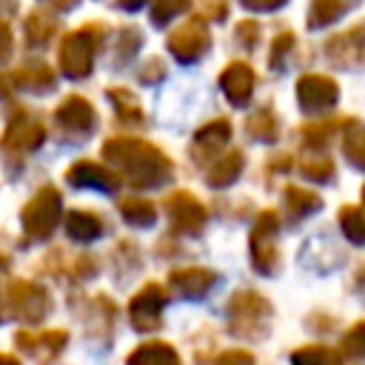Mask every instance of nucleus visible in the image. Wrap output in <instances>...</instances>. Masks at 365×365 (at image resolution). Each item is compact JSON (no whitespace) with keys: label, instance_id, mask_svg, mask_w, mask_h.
<instances>
[{"label":"nucleus","instance_id":"obj_1","mask_svg":"<svg viewBox=\"0 0 365 365\" xmlns=\"http://www.w3.org/2000/svg\"><path fill=\"white\" fill-rule=\"evenodd\" d=\"M103 157L137 188H157L171 180V160L151 143L134 137H114L103 143Z\"/></svg>","mask_w":365,"mask_h":365},{"label":"nucleus","instance_id":"obj_2","mask_svg":"<svg viewBox=\"0 0 365 365\" xmlns=\"http://www.w3.org/2000/svg\"><path fill=\"white\" fill-rule=\"evenodd\" d=\"M271 302L257 291H237L228 302V328L245 339H262L271 325Z\"/></svg>","mask_w":365,"mask_h":365},{"label":"nucleus","instance_id":"obj_3","mask_svg":"<svg viewBox=\"0 0 365 365\" xmlns=\"http://www.w3.org/2000/svg\"><path fill=\"white\" fill-rule=\"evenodd\" d=\"M100 40H103V26L100 23H88V26H83L77 31H68L63 37V43H60V68L71 80L88 77Z\"/></svg>","mask_w":365,"mask_h":365},{"label":"nucleus","instance_id":"obj_4","mask_svg":"<svg viewBox=\"0 0 365 365\" xmlns=\"http://www.w3.org/2000/svg\"><path fill=\"white\" fill-rule=\"evenodd\" d=\"M60 211H63V202H60V194L54 188H40L23 208L20 214V222H23V231L29 240H46L51 237L57 220H60Z\"/></svg>","mask_w":365,"mask_h":365},{"label":"nucleus","instance_id":"obj_5","mask_svg":"<svg viewBox=\"0 0 365 365\" xmlns=\"http://www.w3.org/2000/svg\"><path fill=\"white\" fill-rule=\"evenodd\" d=\"M277 231H279V217L274 211H262L251 228V262L257 274L271 277L279 268V254H277Z\"/></svg>","mask_w":365,"mask_h":365},{"label":"nucleus","instance_id":"obj_6","mask_svg":"<svg viewBox=\"0 0 365 365\" xmlns=\"http://www.w3.org/2000/svg\"><path fill=\"white\" fill-rule=\"evenodd\" d=\"M6 302H9L11 314L20 317L23 322H40L51 308V294L43 285L14 279L6 288Z\"/></svg>","mask_w":365,"mask_h":365},{"label":"nucleus","instance_id":"obj_7","mask_svg":"<svg viewBox=\"0 0 365 365\" xmlns=\"http://www.w3.org/2000/svg\"><path fill=\"white\" fill-rule=\"evenodd\" d=\"M211 46V34L205 29V23L200 17L185 20L180 29H174L168 34V51L180 60V63H194L200 60Z\"/></svg>","mask_w":365,"mask_h":365},{"label":"nucleus","instance_id":"obj_8","mask_svg":"<svg viewBox=\"0 0 365 365\" xmlns=\"http://www.w3.org/2000/svg\"><path fill=\"white\" fill-rule=\"evenodd\" d=\"M325 54H328V63H334L336 68L362 71L365 68V29L356 26L351 31L334 34L325 43Z\"/></svg>","mask_w":365,"mask_h":365},{"label":"nucleus","instance_id":"obj_9","mask_svg":"<svg viewBox=\"0 0 365 365\" xmlns=\"http://www.w3.org/2000/svg\"><path fill=\"white\" fill-rule=\"evenodd\" d=\"M297 100H299L302 111L319 114V111H328V108L336 106L339 86L325 74H302L297 80Z\"/></svg>","mask_w":365,"mask_h":365},{"label":"nucleus","instance_id":"obj_10","mask_svg":"<svg viewBox=\"0 0 365 365\" xmlns=\"http://www.w3.org/2000/svg\"><path fill=\"white\" fill-rule=\"evenodd\" d=\"M165 211L171 217V225L177 234H200L205 228V205L191 191H174L165 200Z\"/></svg>","mask_w":365,"mask_h":365},{"label":"nucleus","instance_id":"obj_11","mask_svg":"<svg viewBox=\"0 0 365 365\" xmlns=\"http://www.w3.org/2000/svg\"><path fill=\"white\" fill-rule=\"evenodd\" d=\"M43 140H46V125L37 123L34 117H29L26 111H17V114L9 120L0 145H3L6 151H20V154H23V151L40 148Z\"/></svg>","mask_w":365,"mask_h":365},{"label":"nucleus","instance_id":"obj_12","mask_svg":"<svg viewBox=\"0 0 365 365\" xmlns=\"http://www.w3.org/2000/svg\"><path fill=\"white\" fill-rule=\"evenodd\" d=\"M165 299H168L165 288H163V285H157V282H148V285H145V288L131 299V305H128L134 328H137V331H143V334L157 331Z\"/></svg>","mask_w":365,"mask_h":365},{"label":"nucleus","instance_id":"obj_13","mask_svg":"<svg viewBox=\"0 0 365 365\" xmlns=\"http://www.w3.org/2000/svg\"><path fill=\"white\" fill-rule=\"evenodd\" d=\"M66 180L74 188H97V191H108V194H114L120 188V174L114 168H106L91 160H77L66 171Z\"/></svg>","mask_w":365,"mask_h":365},{"label":"nucleus","instance_id":"obj_14","mask_svg":"<svg viewBox=\"0 0 365 365\" xmlns=\"http://www.w3.org/2000/svg\"><path fill=\"white\" fill-rule=\"evenodd\" d=\"M54 120L57 125H63L68 134H91L97 125V114L91 108V103L80 94L66 97L57 108H54Z\"/></svg>","mask_w":365,"mask_h":365},{"label":"nucleus","instance_id":"obj_15","mask_svg":"<svg viewBox=\"0 0 365 365\" xmlns=\"http://www.w3.org/2000/svg\"><path fill=\"white\" fill-rule=\"evenodd\" d=\"M220 86H222V94L234 103V106H245L254 94V71L248 63L242 60H234L222 68L220 74Z\"/></svg>","mask_w":365,"mask_h":365},{"label":"nucleus","instance_id":"obj_16","mask_svg":"<svg viewBox=\"0 0 365 365\" xmlns=\"http://www.w3.org/2000/svg\"><path fill=\"white\" fill-rule=\"evenodd\" d=\"M168 282L182 294V297H188V299H200V297H205L211 288H214V282H217V274L211 271V268H177V271H171L168 274Z\"/></svg>","mask_w":365,"mask_h":365},{"label":"nucleus","instance_id":"obj_17","mask_svg":"<svg viewBox=\"0 0 365 365\" xmlns=\"http://www.w3.org/2000/svg\"><path fill=\"white\" fill-rule=\"evenodd\" d=\"M14 342L26 351V354H34L37 359H51L63 351V345L68 342L66 331H40V334H31V331H20L14 336Z\"/></svg>","mask_w":365,"mask_h":365},{"label":"nucleus","instance_id":"obj_18","mask_svg":"<svg viewBox=\"0 0 365 365\" xmlns=\"http://www.w3.org/2000/svg\"><path fill=\"white\" fill-rule=\"evenodd\" d=\"M9 83L17 86V88H23V91L43 94V91H51V88H54V71H51L48 63H43V60H31V63L20 66V68L11 74Z\"/></svg>","mask_w":365,"mask_h":365},{"label":"nucleus","instance_id":"obj_19","mask_svg":"<svg viewBox=\"0 0 365 365\" xmlns=\"http://www.w3.org/2000/svg\"><path fill=\"white\" fill-rule=\"evenodd\" d=\"M231 140V123L228 120H211L194 134V157L217 154Z\"/></svg>","mask_w":365,"mask_h":365},{"label":"nucleus","instance_id":"obj_20","mask_svg":"<svg viewBox=\"0 0 365 365\" xmlns=\"http://www.w3.org/2000/svg\"><path fill=\"white\" fill-rule=\"evenodd\" d=\"M359 0H311L308 6V29H325L331 23H336L339 17H345Z\"/></svg>","mask_w":365,"mask_h":365},{"label":"nucleus","instance_id":"obj_21","mask_svg":"<svg viewBox=\"0 0 365 365\" xmlns=\"http://www.w3.org/2000/svg\"><path fill=\"white\" fill-rule=\"evenodd\" d=\"M125 365H180V356L177 351L168 345V342H160V339H151V342H143L137 345Z\"/></svg>","mask_w":365,"mask_h":365},{"label":"nucleus","instance_id":"obj_22","mask_svg":"<svg viewBox=\"0 0 365 365\" xmlns=\"http://www.w3.org/2000/svg\"><path fill=\"white\" fill-rule=\"evenodd\" d=\"M342 151L356 171H365V123L362 120H348L342 125Z\"/></svg>","mask_w":365,"mask_h":365},{"label":"nucleus","instance_id":"obj_23","mask_svg":"<svg viewBox=\"0 0 365 365\" xmlns=\"http://www.w3.org/2000/svg\"><path fill=\"white\" fill-rule=\"evenodd\" d=\"M242 165H245L242 151H228V154H222V157L208 168L205 182H208L211 188H225V185H231V182L240 177Z\"/></svg>","mask_w":365,"mask_h":365},{"label":"nucleus","instance_id":"obj_24","mask_svg":"<svg viewBox=\"0 0 365 365\" xmlns=\"http://www.w3.org/2000/svg\"><path fill=\"white\" fill-rule=\"evenodd\" d=\"M282 205H285V214L297 222L314 211L322 208V197L314 194V191H305V188H297V185H288L285 194H282Z\"/></svg>","mask_w":365,"mask_h":365},{"label":"nucleus","instance_id":"obj_25","mask_svg":"<svg viewBox=\"0 0 365 365\" xmlns=\"http://www.w3.org/2000/svg\"><path fill=\"white\" fill-rule=\"evenodd\" d=\"M66 234L74 242H91L103 234V220L91 211H68L66 214Z\"/></svg>","mask_w":365,"mask_h":365},{"label":"nucleus","instance_id":"obj_26","mask_svg":"<svg viewBox=\"0 0 365 365\" xmlns=\"http://www.w3.org/2000/svg\"><path fill=\"white\" fill-rule=\"evenodd\" d=\"M23 29H26V40H29L31 46H43V43H48L51 34L57 31V17H54L51 11L37 9V11H31V14L26 17Z\"/></svg>","mask_w":365,"mask_h":365},{"label":"nucleus","instance_id":"obj_27","mask_svg":"<svg viewBox=\"0 0 365 365\" xmlns=\"http://www.w3.org/2000/svg\"><path fill=\"white\" fill-rule=\"evenodd\" d=\"M120 214H123V220L128 225H140V228H148L157 220V208L145 197H125L120 202Z\"/></svg>","mask_w":365,"mask_h":365},{"label":"nucleus","instance_id":"obj_28","mask_svg":"<svg viewBox=\"0 0 365 365\" xmlns=\"http://www.w3.org/2000/svg\"><path fill=\"white\" fill-rule=\"evenodd\" d=\"M245 131H248V137H254V140H259V143H274V140L279 137V125H277L274 111H271V108H257V111L248 117Z\"/></svg>","mask_w":365,"mask_h":365},{"label":"nucleus","instance_id":"obj_29","mask_svg":"<svg viewBox=\"0 0 365 365\" xmlns=\"http://www.w3.org/2000/svg\"><path fill=\"white\" fill-rule=\"evenodd\" d=\"M291 365H345L342 354L325 345H302L291 354Z\"/></svg>","mask_w":365,"mask_h":365},{"label":"nucleus","instance_id":"obj_30","mask_svg":"<svg viewBox=\"0 0 365 365\" xmlns=\"http://www.w3.org/2000/svg\"><path fill=\"white\" fill-rule=\"evenodd\" d=\"M339 228L354 245H365V208L362 205H342L339 208Z\"/></svg>","mask_w":365,"mask_h":365},{"label":"nucleus","instance_id":"obj_31","mask_svg":"<svg viewBox=\"0 0 365 365\" xmlns=\"http://www.w3.org/2000/svg\"><path fill=\"white\" fill-rule=\"evenodd\" d=\"M106 94H108V100H111V106H114V111L123 123H140L143 120L140 103L128 88H108Z\"/></svg>","mask_w":365,"mask_h":365},{"label":"nucleus","instance_id":"obj_32","mask_svg":"<svg viewBox=\"0 0 365 365\" xmlns=\"http://www.w3.org/2000/svg\"><path fill=\"white\" fill-rule=\"evenodd\" d=\"M140 43H143V37H140V31H137V29H131V26L120 29V31H117V37H114V57H117V66L128 63V60L137 54Z\"/></svg>","mask_w":365,"mask_h":365},{"label":"nucleus","instance_id":"obj_33","mask_svg":"<svg viewBox=\"0 0 365 365\" xmlns=\"http://www.w3.org/2000/svg\"><path fill=\"white\" fill-rule=\"evenodd\" d=\"M299 171L308 180H314V182H331L334 180V163L322 151H317V157H305L302 165H299Z\"/></svg>","mask_w":365,"mask_h":365},{"label":"nucleus","instance_id":"obj_34","mask_svg":"<svg viewBox=\"0 0 365 365\" xmlns=\"http://www.w3.org/2000/svg\"><path fill=\"white\" fill-rule=\"evenodd\" d=\"M188 6H191V0H154V6H151V23L154 26H165L171 17L188 11Z\"/></svg>","mask_w":365,"mask_h":365},{"label":"nucleus","instance_id":"obj_35","mask_svg":"<svg viewBox=\"0 0 365 365\" xmlns=\"http://www.w3.org/2000/svg\"><path fill=\"white\" fill-rule=\"evenodd\" d=\"M331 131H334L331 123H311V125H305V128H302V143H305V148H308V151H322L325 143H328V137H331Z\"/></svg>","mask_w":365,"mask_h":365},{"label":"nucleus","instance_id":"obj_36","mask_svg":"<svg viewBox=\"0 0 365 365\" xmlns=\"http://www.w3.org/2000/svg\"><path fill=\"white\" fill-rule=\"evenodd\" d=\"M342 351H345L348 356L365 359V319L356 322V325L345 334V339H342Z\"/></svg>","mask_w":365,"mask_h":365},{"label":"nucleus","instance_id":"obj_37","mask_svg":"<svg viewBox=\"0 0 365 365\" xmlns=\"http://www.w3.org/2000/svg\"><path fill=\"white\" fill-rule=\"evenodd\" d=\"M291 48H294V34H291V31H282V34L271 43V57H268V63H271L274 68H282Z\"/></svg>","mask_w":365,"mask_h":365},{"label":"nucleus","instance_id":"obj_38","mask_svg":"<svg viewBox=\"0 0 365 365\" xmlns=\"http://www.w3.org/2000/svg\"><path fill=\"white\" fill-rule=\"evenodd\" d=\"M257 34H259V26H257L254 20H242V23L237 26V40H240L245 48H254Z\"/></svg>","mask_w":365,"mask_h":365},{"label":"nucleus","instance_id":"obj_39","mask_svg":"<svg viewBox=\"0 0 365 365\" xmlns=\"http://www.w3.org/2000/svg\"><path fill=\"white\" fill-rule=\"evenodd\" d=\"M214 365H257V362H254V356L248 351H225V354L217 356Z\"/></svg>","mask_w":365,"mask_h":365},{"label":"nucleus","instance_id":"obj_40","mask_svg":"<svg viewBox=\"0 0 365 365\" xmlns=\"http://www.w3.org/2000/svg\"><path fill=\"white\" fill-rule=\"evenodd\" d=\"M163 74H165V66H163V60H160V57H151V60H148V63L140 68L143 83H157Z\"/></svg>","mask_w":365,"mask_h":365},{"label":"nucleus","instance_id":"obj_41","mask_svg":"<svg viewBox=\"0 0 365 365\" xmlns=\"http://www.w3.org/2000/svg\"><path fill=\"white\" fill-rule=\"evenodd\" d=\"M248 11H277V9H282L288 0H240Z\"/></svg>","mask_w":365,"mask_h":365},{"label":"nucleus","instance_id":"obj_42","mask_svg":"<svg viewBox=\"0 0 365 365\" xmlns=\"http://www.w3.org/2000/svg\"><path fill=\"white\" fill-rule=\"evenodd\" d=\"M11 46H14V40H11V29H9V23H6V20H0V63H3V60H9Z\"/></svg>","mask_w":365,"mask_h":365},{"label":"nucleus","instance_id":"obj_43","mask_svg":"<svg viewBox=\"0 0 365 365\" xmlns=\"http://www.w3.org/2000/svg\"><path fill=\"white\" fill-rule=\"evenodd\" d=\"M48 9H54V11H68V9H74L80 0H43Z\"/></svg>","mask_w":365,"mask_h":365},{"label":"nucleus","instance_id":"obj_44","mask_svg":"<svg viewBox=\"0 0 365 365\" xmlns=\"http://www.w3.org/2000/svg\"><path fill=\"white\" fill-rule=\"evenodd\" d=\"M117 3H120L123 9H128V11H134V9H140L145 0H117Z\"/></svg>","mask_w":365,"mask_h":365},{"label":"nucleus","instance_id":"obj_45","mask_svg":"<svg viewBox=\"0 0 365 365\" xmlns=\"http://www.w3.org/2000/svg\"><path fill=\"white\" fill-rule=\"evenodd\" d=\"M0 365H20V359L11 354H0Z\"/></svg>","mask_w":365,"mask_h":365},{"label":"nucleus","instance_id":"obj_46","mask_svg":"<svg viewBox=\"0 0 365 365\" xmlns=\"http://www.w3.org/2000/svg\"><path fill=\"white\" fill-rule=\"evenodd\" d=\"M6 94H9V80L0 77V97H6Z\"/></svg>","mask_w":365,"mask_h":365},{"label":"nucleus","instance_id":"obj_47","mask_svg":"<svg viewBox=\"0 0 365 365\" xmlns=\"http://www.w3.org/2000/svg\"><path fill=\"white\" fill-rule=\"evenodd\" d=\"M6 265H9V257H6L3 251H0V268H6Z\"/></svg>","mask_w":365,"mask_h":365},{"label":"nucleus","instance_id":"obj_48","mask_svg":"<svg viewBox=\"0 0 365 365\" xmlns=\"http://www.w3.org/2000/svg\"><path fill=\"white\" fill-rule=\"evenodd\" d=\"M3 317H6V311H3V299H0V319H3Z\"/></svg>","mask_w":365,"mask_h":365},{"label":"nucleus","instance_id":"obj_49","mask_svg":"<svg viewBox=\"0 0 365 365\" xmlns=\"http://www.w3.org/2000/svg\"><path fill=\"white\" fill-rule=\"evenodd\" d=\"M362 200H365V188H362Z\"/></svg>","mask_w":365,"mask_h":365}]
</instances>
